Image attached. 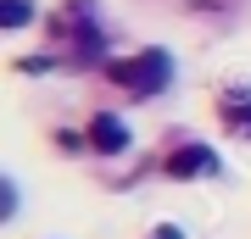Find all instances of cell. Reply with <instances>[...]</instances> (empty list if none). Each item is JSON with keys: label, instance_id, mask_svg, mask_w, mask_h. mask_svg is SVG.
Returning a JSON list of instances; mask_svg holds the SVG:
<instances>
[{"label": "cell", "instance_id": "cell-2", "mask_svg": "<svg viewBox=\"0 0 251 239\" xmlns=\"http://www.w3.org/2000/svg\"><path fill=\"white\" fill-rule=\"evenodd\" d=\"M162 173H168V178H218V173H224V161L206 151L201 139H173V151H168V161H162Z\"/></svg>", "mask_w": 251, "mask_h": 239}, {"label": "cell", "instance_id": "cell-3", "mask_svg": "<svg viewBox=\"0 0 251 239\" xmlns=\"http://www.w3.org/2000/svg\"><path fill=\"white\" fill-rule=\"evenodd\" d=\"M84 139H90V151H100V156H123L128 145H134V133H128V123L117 111H95L90 128H84Z\"/></svg>", "mask_w": 251, "mask_h": 239}, {"label": "cell", "instance_id": "cell-6", "mask_svg": "<svg viewBox=\"0 0 251 239\" xmlns=\"http://www.w3.org/2000/svg\"><path fill=\"white\" fill-rule=\"evenodd\" d=\"M156 239H184V228H179V222H162V228H156Z\"/></svg>", "mask_w": 251, "mask_h": 239}, {"label": "cell", "instance_id": "cell-5", "mask_svg": "<svg viewBox=\"0 0 251 239\" xmlns=\"http://www.w3.org/2000/svg\"><path fill=\"white\" fill-rule=\"evenodd\" d=\"M28 17H34V6H28V0H0V22H6V28H23Z\"/></svg>", "mask_w": 251, "mask_h": 239}, {"label": "cell", "instance_id": "cell-4", "mask_svg": "<svg viewBox=\"0 0 251 239\" xmlns=\"http://www.w3.org/2000/svg\"><path fill=\"white\" fill-rule=\"evenodd\" d=\"M218 123L251 139V89H218Z\"/></svg>", "mask_w": 251, "mask_h": 239}, {"label": "cell", "instance_id": "cell-1", "mask_svg": "<svg viewBox=\"0 0 251 239\" xmlns=\"http://www.w3.org/2000/svg\"><path fill=\"white\" fill-rule=\"evenodd\" d=\"M106 78L117 89H128L134 100H156L162 89L173 84V56L168 50H140V56H123V62H106Z\"/></svg>", "mask_w": 251, "mask_h": 239}]
</instances>
